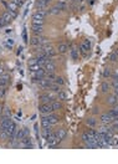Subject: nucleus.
<instances>
[{
  "mask_svg": "<svg viewBox=\"0 0 118 164\" xmlns=\"http://www.w3.org/2000/svg\"><path fill=\"white\" fill-rule=\"evenodd\" d=\"M49 11H46L45 9H39L35 11V14L32 15V24L35 25H44L45 18L47 16Z\"/></svg>",
  "mask_w": 118,
  "mask_h": 164,
  "instance_id": "nucleus-1",
  "label": "nucleus"
},
{
  "mask_svg": "<svg viewBox=\"0 0 118 164\" xmlns=\"http://www.w3.org/2000/svg\"><path fill=\"white\" fill-rule=\"evenodd\" d=\"M30 44L32 46H45L47 45V40L41 37V35H35L32 39H30Z\"/></svg>",
  "mask_w": 118,
  "mask_h": 164,
  "instance_id": "nucleus-2",
  "label": "nucleus"
},
{
  "mask_svg": "<svg viewBox=\"0 0 118 164\" xmlns=\"http://www.w3.org/2000/svg\"><path fill=\"white\" fill-rule=\"evenodd\" d=\"M41 50H43V52L46 55V56H49V57H54L55 55L57 54L56 51V49L54 47V46L51 45H45V46H40Z\"/></svg>",
  "mask_w": 118,
  "mask_h": 164,
  "instance_id": "nucleus-3",
  "label": "nucleus"
},
{
  "mask_svg": "<svg viewBox=\"0 0 118 164\" xmlns=\"http://www.w3.org/2000/svg\"><path fill=\"white\" fill-rule=\"evenodd\" d=\"M39 109H40V113L43 116H47V115H50V113H54V109H52L51 103H43L39 107Z\"/></svg>",
  "mask_w": 118,
  "mask_h": 164,
  "instance_id": "nucleus-4",
  "label": "nucleus"
},
{
  "mask_svg": "<svg viewBox=\"0 0 118 164\" xmlns=\"http://www.w3.org/2000/svg\"><path fill=\"white\" fill-rule=\"evenodd\" d=\"M31 77L34 80H36V81H37V80H40V78L46 77V70L41 67V69L37 70V71H31Z\"/></svg>",
  "mask_w": 118,
  "mask_h": 164,
  "instance_id": "nucleus-5",
  "label": "nucleus"
},
{
  "mask_svg": "<svg viewBox=\"0 0 118 164\" xmlns=\"http://www.w3.org/2000/svg\"><path fill=\"white\" fill-rule=\"evenodd\" d=\"M90 49H91V41L88 40V39H86V40L82 41L81 45H80V50H78V51H81L82 54H86V52L90 51Z\"/></svg>",
  "mask_w": 118,
  "mask_h": 164,
  "instance_id": "nucleus-6",
  "label": "nucleus"
},
{
  "mask_svg": "<svg viewBox=\"0 0 118 164\" xmlns=\"http://www.w3.org/2000/svg\"><path fill=\"white\" fill-rule=\"evenodd\" d=\"M99 119H101V122H102V123H104V124H109V123H112V122H113L115 117H113L109 112H107V113H103V115L99 117Z\"/></svg>",
  "mask_w": 118,
  "mask_h": 164,
  "instance_id": "nucleus-7",
  "label": "nucleus"
},
{
  "mask_svg": "<svg viewBox=\"0 0 118 164\" xmlns=\"http://www.w3.org/2000/svg\"><path fill=\"white\" fill-rule=\"evenodd\" d=\"M51 81L47 78V77H44V78H40V80H37V85H39L43 90H46V88H49L50 85H51Z\"/></svg>",
  "mask_w": 118,
  "mask_h": 164,
  "instance_id": "nucleus-8",
  "label": "nucleus"
},
{
  "mask_svg": "<svg viewBox=\"0 0 118 164\" xmlns=\"http://www.w3.org/2000/svg\"><path fill=\"white\" fill-rule=\"evenodd\" d=\"M55 136H56V139L58 142H61V141H64L66 136H67V132H66V129L64 128H60V129H57L56 132H55Z\"/></svg>",
  "mask_w": 118,
  "mask_h": 164,
  "instance_id": "nucleus-9",
  "label": "nucleus"
},
{
  "mask_svg": "<svg viewBox=\"0 0 118 164\" xmlns=\"http://www.w3.org/2000/svg\"><path fill=\"white\" fill-rule=\"evenodd\" d=\"M43 66H40L39 64H37L36 58H31L30 61H29V69H30V71H37L40 70Z\"/></svg>",
  "mask_w": 118,
  "mask_h": 164,
  "instance_id": "nucleus-10",
  "label": "nucleus"
},
{
  "mask_svg": "<svg viewBox=\"0 0 118 164\" xmlns=\"http://www.w3.org/2000/svg\"><path fill=\"white\" fill-rule=\"evenodd\" d=\"M20 145L21 147H24V148H32V143H31V138L30 137H25L24 139H21L20 141Z\"/></svg>",
  "mask_w": 118,
  "mask_h": 164,
  "instance_id": "nucleus-11",
  "label": "nucleus"
},
{
  "mask_svg": "<svg viewBox=\"0 0 118 164\" xmlns=\"http://www.w3.org/2000/svg\"><path fill=\"white\" fill-rule=\"evenodd\" d=\"M44 69L46 70V72H55V70H56V65H55V62H54L52 58L47 62V64H45Z\"/></svg>",
  "mask_w": 118,
  "mask_h": 164,
  "instance_id": "nucleus-12",
  "label": "nucleus"
},
{
  "mask_svg": "<svg viewBox=\"0 0 118 164\" xmlns=\"http://www.w3.org/2000/svg\"><path fill=\"white\" fill-rule=\"evenodd\" d=\"M31 30L34 32V35H41V34L44 32V25H35V24H32Z\"/></svg>",
  "mask_w": 118,
  "mask_h": 164,
  "instance_id": "nucleus-13",
  "label": "nucleus"
},
{
  "mask_svg": "<svg viewBox=\"0 0 118 164\" xmlns=\"http://www.w3.org/2000/svg\"><path fill=\"white\" fill-rule=\"evenodd\" d=\"M40 99H41V102L43 103H51L52 101H55V98L49 93H43L40 96Z\"/></svg>",
  "mask_w": 118,
  "mask_h": 164,
  "instance_id": "nucleus-14",
  "label": "nucleus"
},
{
  "mask_svg": "<svg viewBox=\"0 0 118 164\" xmlns=\"http://www.w3.org/2000/svg\"><path fill=\"white\" fill-rule=\"evenodd\" d=\"M56 51L58 52V54H66L67 51H69V45L67 44H65V43H61V44H58L57 45V49H56Z\"/></svg>",
  "mask_w": 118,
  "mask_h": 164,
  "instance_id": "nucleus-15",
  "label": "nucleus"
},
{
  "mask_svg": "<svg viewBox=\"0 0 118 164\" xmlns=\"http://www.w3.org/2000/svg\"><path fill=\"white\" fill-rule=\"evenodd\" d=\"M106 103L109 104V106H116V104L118 103V98L116 97L115 95H111V96H108V97L106 98Z\"/></svg>",
  "mask_w": 118,
  "mask_h": 164,
  "instance_id": "nucleus-16",
  "label": "nucleus"
},
{
  "mask_svg": "<svg viewBox=\"0 0 118 164\" xmlns=\"http://www.w3.org/2000/svg\"><path fill=\"white\" fill-rule=\"evenodd\" d=\"M18 9H19V6L16 5L14 1H11V0H9V1H8V6H6V10H8V11L18 12Z\"/></svg>",
  "mask_w": 118,
  "mask_h": 164,
  "instance_id": "nucleus-17",
  "label": "nucleus"
},
{
  "mask_svg": "<svg viewBox=\"0 0 118 164\" xmlns=\"http://www.w3.org/2000/svg\"><path fill=\"white\" fill-rule=\"evenodd\" d=\"M27 136H29V129L24 128V129H21V131H18V136H16V138H18L19 141H21V139H24V138L27 137Z\"/></svg>",
  "mask_w": 118,
  "mask_h": 164,
  "instance_id": "nucleus-18",
  "label": "nucleus"
},
{
  "mask_svg": "<svg viewBox=\"0 0 118 164\" xmlns=\"http://www.w3.org/2000/svg\"><path fill=\"white\" fill-rule=\"evenodd\" d=\"M46 117H47V119H49V122H50V124H51V126L56 124L58 122V117L56 115H54V113H50V115H47Z\"/></svg>",
  "mask_w": 118,
  "mask_h": 164,
  "instance_id": "nucleus-19",
  "label": "nucleus"
},
{
  "mask_svg": "<svg viewBox=\"0 0 118 164\" xmlns=\"http://www.w3.org/2000/svg\"><path fill=\"white\" fill-rule=\"evenodd\" d=\"M1 18L4 19V21H5L6 24H9V23L11 21V20H14V19H12V16L10 15V12L8 11V10L3 12V14H1Z\"/></svg>",
  "mask_w": 118,
  "mask_h": 164,
  "instance_id": "nucleus-20",
  "label": "nucleus"
},
{
  "mask_svg": "<svg viewBox=\"0 0 118 164\" xmlns=\"http://www.w3.org/2000/svg\"><path fill=\"white\" fill-rule=\"evenodd\" d=\"M50 1H51V0H39V1H37V8H39V9H45V8L49 5Z\"/></svg>",
  "mask_w": 118,
  "mask_h": 164,
  "instance_id": "nucleus-21",
  "label": "nucleus"
},
{
  "mask_svg": "<svg viewBox=\"0 0 118 164\" xmlns=\"http://www.w3.org/2000/svg\"><path fill=\"white\" fill-rule=\"evenodd\" d=\"M41 126H43V128H50V127H52L51 124H50V122L47 119V117L44 116L43 118H41Z\"/></svg>",
  "mask_w": 118,
  "mask_h": 164,
  "instance_id": "nucleus-22",
  "label": "nucleus"
},
{
  "mask_svg": "<svg viewBox=\"0 0 118 164\" xmlns=\"http://www.w3.org/2000/svg\"><path fill=\"white\" fill-rule=\"evenodd\" d=\"M108 91H109V83L108 82H102V83H101V92L107 93Z\"/></svg>",
  "mask_w": 118,
  "mask_h": 164,
  "instance_id": "nucleus-23",
  "label": "nucleus"
},
{
  "mask_svg": "<svg viewBox=\"0 0 118 164\" xmlns=\"http://www.w3.org/2000/svg\"><path fill=\"white\" fill-rule=\"evenodd\" d=\"M9 83V76H0V86L5 87Z\"/></svg>",
  "mask_w": 118,
  "mask_h": 164,
  "instance_id": "nucleus-24",
  "label": "nucleus"
},
{
  "mask_svg": "<svg viewBox=\"0 0 118 164\" xmlns=\"http://www.w3.org/2000/svg\"><path fill=\"white\" fill-rule=\"evenodd\" d=\"M51 106H52V109H54V112L55 111H58V109H61V103L58 102V101H52L51 102Z\"/></svg>",
  "mask_w": 118,
  "mask_h": 164,
  "instance_id": "nucleus-25",
  "label": "nucleus"
},
{
  "mask_svg": "<svg viewBox=\"0 0 118 164\" xmlns=\"http://www.w3.org/2000/svg\"><path fill=\"white\" fill-rule=\"evenodd\" d=\"M57 98L60 99V101H66L67 99V95H66V92H64V91H58L57 92Z\"/></svg>",
  "mask_w": 118,
  "mask_h": 164,
  "instance_id": "nucleus-26",
  "label": "nucleus"
},
{
  "mask_svg": "<svg viewBox=\"0 0 118 164\" xmlns=\"http://www.w3.org/2000/svg\"><path fill=\"white\" fill-rule=\"evenodd\" d=\"M55 6H56L60 11H64V10H66V9H67V4H65V3H60V1H57V3H56V5H55Z\"/></svg>",
  "mask_w": 118,
  "mask_h": 164,
  "instance_id": "nucleus-27",
  "label": "nucleus"
},
{
  "mask_svg": "<svg viewBox=\"0 0 118 164\" xmlns=\"http://www.w3.org/2000/svg\"><path fill=\"white\" fill-rule=\"evenodd\" d=\"M52 82H54V83H56V85H58V86H62V85H64V83H65L64 78L60 77V76H56V77H55Z\"/></svg>",
  "mask_w": 118,
  "mask_h": 164,
  "instance_id": "nucleus-28",
  "label": "nucleus"
},
{
  "mask_svg": "<svg viewBox=\"0 0 118 164\" xmlns=\"http://www.w3.org/2000/svg\"><path fill=\"white\" fill-rule=\"evenodd\" d=\"M109 60L112 62H118V51H115L109 55Z\"/></svg>",
  "mask_w": 118,
  "mask_h": 164,
  "instance_id": "nucleus-29",
  "label": "nucleus"
},
{
  "mask_svg": "<svg viewBox=\"0 0 118 164\" xmlns=\"http://www.w3.org/2000/svg\"><path fill=\"white\" fill-rule=\"evenodd\" d=\"M86 123H87V126H90V127H95L96 123H97V121L91 117V118H87V119H86Z\"/></svg>",
  "mask_w": 118,
  "mask_h": 164,
  "instance_id": "nucleus-30",
  "label": "nucleus"
},
{
  "mask_svg": "<svg viewBox=\"0 0 118 164\" xmlns=\"http://www.w3.org/2000/svg\"><path fill=\"white\" fill-rule=\"evenodd\" d=\"M6 139H9V134L6 133V131H3L0 132V141H6Z\"/></svg>",
  "mask_w": 118,
  "mask_h": 164,
  "instance_id": "nucleus-31",
  "label": "nucleus"
},
{
  "mask_svg": "<svg viewBox=\"0 0 118 164\" xmlns=\"http://www.w3.org/2000/svg\"><path fill=\"white\" fill-rule=\"evenodd\" d=\"M109 113H111V115L115 117H118V103L116 104V106H113V109H111V111H109Z\"/></svg>",
  "mask_w": 118,
  "mask_h": 164,
  "instance_id": "nucleus-32",
  "label": "nucleus"
},
{
  "mask_svg": "<svg viewBox=\"0 0 118 164\" xmlns=\"http://www.w3.org/2000/svg\"><path fill=\"white\" fill-rule=\"evenodd\" d=\"M70 52H71V57H72L73 60H77L78 58V50L72 49V50H70Z\"/></svg>",
  "mask_w": 118,
  "mask_h": 164,
  "instance_id": "nucleus-33",
  "label": "nucleus"
},
{
  "mask_svg": "<svg viewBox=\"0 0 118 164\" xmlns=\"http://www.w3.org/2000/svg\"><path fill=\"white\" fill-rule=\"evenodd\" d=\"M60 12H61V11L58 10L56 6H52L51 9L49 10V14H51V15H57V14H60Z\"/></svg>",
  "mask_w": 118,
  "mask_h": 164,
  "instance_id": "nucleus-34",
  "label": "nucleus"
},
{
  "mask_svg": "<svg viewBox=\"0 0 118 164\" xmlns=\"http://www.w3.org/2000/svg\"><path fill=\"white\" fill-rule=\"evenodd\" d=\"M112 69H104V71H103V77H109L112 75V71H111Z\"/></svg>",
  "mask_w": 118,
  "mask_h": 164,
  "instance_id": "nucleus-35",
  "label": "nucleus"
},
{
  "mask_svg": "<svg viewBox=\"0 0 118 164\" xmlns=\"http://www.w3.org/2000/svg\"><path fill=\"white\" fill-rule=\"evenodd\" d=\"M111 86L115 88V91H118V80L117 78H113V81L111 82Z\"/></svg>",
  "mask_w": 118,
  "mask_h": 164,
  "instance_id": "nucleus-36",
  "label": "nucleus"
},
{
  "mask_svg": "<svg viewBox=\"0 0 118 164\" xmlns=\"http://www.w3.org/2000/svg\"><path fill=\"white\" fill-rule=\"evenodd\" d=\"M11 1H14L19 8H20V6H23V4H24V0H11Z\"/></svg>",
  "mask_w": 118,
  "mask_h": 164,
  "instance_id": "nucleus-37",
  "label": "nucleus"
},
{
  "mask_svg": "<svg viewBox=\"0 0 118 164\" xmlns=\"http://www.w3.org/2000/svg\"><path fill=\"white\" fill-rule=\"evenodd\" d=\"M6 25V23L4 21V19L1 18V16H0V27H3V26H5Z\"/></svg>",
  "mask_w": 118,
  "mask_h": 164,
  "instance_id": "nucleus-38",
  "label": "nucleus"
},
{
  "mask_svg": "<svg viewBox=\"0 0 118 164\" xmlns=\"http://www.w3.org/2000/svg\"><path fill=\"white\" fill-rule=\"evenodd\" d=\"M113 77H118V69H116L113 71Z\"/></svg>",
  "mask_w": 118,
  "mask_h": 164,
  "instance_id": "nucleus-39",
  "label": "nucleus"
},
{
  "mask_svg": "<svg viewBox=\"0 0 118 164\" xmlns=\"http://www.w3.org/2000/svg\"><path fill=\"white\" fill-rule=\"evenodd\" d=\"M5 116L10 117V111H9V108H5Z\"/></svg>",
  "mask_w": 118,
  "mask_h": 164,
  "instance_id": "nucleus-40",
  "label": "nucleus"
},
{
  "mask_svg": "<svg viewBox=\"0 0 118 164\" xmlns=\"http://www.w3.org/2000/svg\"><path fill=\"white\" fill-rule=\"evenodd\" d=\"M75 3H77V4H82L83 1H85V0H73Z\"/></svg>",
  "mask_w": 118,
  "mask_h": 164,
  "instance_id": "nucleus-41",
  "label": "nucleus"
},
{
  "mask_svg": "<svg viewBox=\"0 0 118 164\" xmlns=\"http://www.w3.org/2000/svg\"><path fill=\"white\" fill-rule=\"evenodd\" d=\"M57 1H60V3H65V4H67L70 1V0H57Z\"/></svg>",
  "mask_w": 118,
  "mask_h": 164,
  "instance_id": "nucleus-42",
  "label": "nucleus"
},
{
  "mask_svg": "<svg viewBox=\"0 0 118 164\" xmlns=\"http://www.w3.org/2000/svg\"><path fill=\"white\" fill-rule=\"evenodd\" d=\"M6 45H10V46H11V45H12V40H9V41H8Z\"/></svg>",
  "mask_w": 118,
  "mask_h": 164,
  "instance_id": "nucleus-43",
  "label": "nucleus"
},
{
  "mask_svg": "<svg viewBox=\"0 0 118 164\" xmlns=\"http://www.w3.org/2000/svg\"><path fill=\"white\" fill-rule=\"evenodd\" d=\"M92 112H93L95 115H96V113H98V111H97V107H95V108H93V111H92Z\"/></svg>",
  "mask_w": 118,
  "mask_h": 164,
  "instance_id": "nucleus-44",
  "label": "nucleus"
},
{
  "mask_svg": "<svg viewBox=\"0 0 118 164\" xmlns=\"http://www.w3.org/2000/svg\"><path fill=\"white\" fill-rule=\"evenodd\" d=\"M1 113H3V107L0 106V115H1Z\"/></svg>",
  "mask_w": 118,
  "mask_h": 164,
  "instance_id": "nucleus-45",
  "label": "nucleus"
},
{
  "mask_svg": "<svg viewBox=\"0 0 118 164\" xmlns=\"http://www.w3.org/2000/svg\"><path fill=\"white\" fill-rule=\"evenodd\" d=\"M113 78H117V80H118V77H113Z\"/></svg>",
  "mask_w": 118,
  "mask_h": 164,
  "instance_id": "nucleus-46",
  "label": "nucleus"
},
{
  "mask_svg": "<svg viewBox=\"0 0 118 164\" xmlns=\"http://www.w3.org/2000/svg\"><path fill=\"white\" fill-rule=\"evenodd\" d=\"M1 1H3V0H0V3H1Z\"/></svg>",
  "mask_w": 118,
  "mask_h": 164,
  "instance_id": "nucleus-47",
  "label": "nucleus"
}]
</instances>
